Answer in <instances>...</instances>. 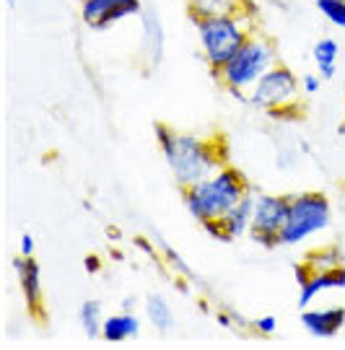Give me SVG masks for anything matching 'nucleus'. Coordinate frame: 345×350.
Instances as JSON below:
<instances>
[{
	"instance_id": "nucleus-1",
	"label": "nucleus",
	"mask_w": 345,
	"mask_h": 350,
	"mask_svg": "<svg viewBox=\"0 0 345 350\" xmlns=\"http://www.w3.org/2000/svg\"><path fill=\"white\" fill-rule=\"evenodd\" d=\"M156 140H159L161 156L166 159L174 182L182 189L216 174L223 166L221 150L210 140L197 138L192 133H177L172 127L156 125Z\"/></svg>"
},
{
	"instance_id": "nucleus-2",
	"label": "nucleus",
	"mask_w": 345,
	"mask_h": 350,
	"mask_svg": "<svg viewBox=\"0 0 345 350\" xmlns=\"http://www.w3.org/2000/svg\"><path fill=\"white\" fill-rule=\"evenodd\" d=\"M249 192V185L242 172L231 166H221L216 174L200 179L197 185L185 189V208L200 226L221 221L226 213Z\"/></svg>"
},
{
	"instance_id": "nucleus-3",
	"label": "nucleus",
	"mask_w": 345,
	"mask_h": 350,
	"mask_svg": "<svg viewBox=\"0 0 345 350\" xmlns=\"http://www.w3.org/2000/svg\"><path fill=\"white\" fill-rule=\"evenodd\" d=\"M195 29H197V42H200L203 57L208 60L213 73H218L223 65L242 50V44H244L246 39L255 34L249 8L195 21Z\"/></svg>"
},
{
	"instance_id": "nucleus-4",
	"label": "nucleus",
	"mask_w": 345,
	"mask_h": 350,
	"mask_svg": "<svg viewBox=\"0 0 345 350\" xmlns=\"http://www.w3.org/2000/svg\"><path fill=\"white\" fill-rule=\"evenodd\" d=\"M272 65H278L275 44L262 34H252L242 44V50L236 52L216 75L221 78L223 86L231 94H236L239 99H246L244 94H249L255 88V83L270 70Z\"/></svg>"
},
{
	"instance_id": "nucleus-5",
	"label": "nucleus",
	"mask_w": 345,
	"mask_h": 350,
	"mask_svg": "<svg viewBox=\"0 0 345 350\" xmlns=\"http://www.w3.org/2000/svg\"><path fill=\"white\" fill-rule=\"evenodd\" d=\"M333 218V208L330 200L320 195V192H301L291 198L288 205V218L281 231V247H296V244H304L307 239L322 234Z\"/></svg>"
},
{
	"instance_id": "nucleus-6",
	"label": "nucleus",
	"mask_w": 345,
	"mask_h": 350,
	"mask_svg": "<svg viewBox=\"0 0 345 350\" xmlns=\"http://www.w3.org/2000/svg\"><path fill=\"white\" fill-rule=\"evenodd\" d=\"M301 99V83L294 75L291 68L285 65H272L268 73L259 78L255 88L249 91V104L257 109H285V107H296Z\"/></svg>"
},
{
	"instance_id": "nucleus-7",
	"label": "nucleus",
	"mask_w": 345,
	"mask_h": 350,
	"mask_svg": "<svg viewBox=\"0 0 345 350\" xmlns=\"http://www.w3.org/2000/svg\"><path fill=\"white\" fill-rule=\"evenodd\" d=\"M288 205H291V198H285V195H257L252 226H249V239L268 250L278 247L281 244L278 237L288 218Z\"/></svg>"
},
{
	"instance_id": "nucleus-8",
	"label": "nucleus",
	"mask_w": 345,
	"mask_h": 350,
	"mask_svg": "<svg viewBox=\"0 0 345 350\" xmlns=\"http://www.w3.org/2000/svg\"><path fill=\"white\" fill-rule=\"evenodd\" d=\"M140 13H143L140 0H84L81 3V18L94 31H104L117 21L140 16Z\"/></svg>"
},
{
	"instance_id": "nucleus-9",
	"label": "nucleus",
	"mask_w": 345,
	"mask_h": 350,
	"mask_svg": "<svg viewBox=\"0 0 345 350\" xmlns=\"http://www.w3.org/2000/svg\"><path fill=\"white\" fill-rule=\"evenodd\" d=\"M301 325L309 335L320 340H330L345 327V309L343 306H327V309H311V312L304 309Z\"/></svg>"
},
{
	"instance_id": "nucleus-10",
	"label": "nucleus",
	"mask_w": 345,
	"mask_h": 350,
	"mask_svg": "<svg viewBox=\"0 0 345 350\" xmlns=\"http://www.w3.org/2000/svg\"><path fill=\"white\" fill-rule=\"evenodd\" d=\"M13 265H16V275H18V286L24 293L26 309L31 314H39L42 309V267L34 257H18Z\"/></svg>"
},
{
	"instance_id": "nucleus-11",
	"label": "nucleus",
	"mask_w": 345,
	"mask_h": 350,
	"mask_svg": "<svg viewBox=\"0 0 345 350\" xmlns=\"http://www.w3.org/2000/svg\"><path fill=\"white\" fill-rule=\"evenodd\" d=\"M345 288V270L335 267V270H324V273H311V275L298 283V306L309 309V304L317 299L324 291H343Z\"/></svg>"
},
{
	"instance_id": "nucleus-12",
	"label": "nucleus",
	"mask_w": 345,
	"mask_h": 350,
	"mask_svg": "<svg viewBox=\"0 0 345 350\" xmlns=\"http://www.w3.org/2000/svg\"><path fill=\"white\" fill-rule=\"evenodd\" d=\"M255 200H257V195L246 192L244 198L236 202L234 208L221 218L223 231L229 234L231 241L239 237H244L246 231H249V226H252V213H255Z\"/></svg>"
},
{
	"instance_id": "nucleus-13",
	"label": "nucleus",
	"mask_w": 345,
	"mask_h": 350,
	"mask_svg": "<svg viewBox=\"0 0 345 350\" xmlns=\"http://www.w3.org/2000/svg\"><path fill=\"white\" fill-rule=\"evenodd\" d=\"M140 332V319L130 309H125L120 314H112L104 319V329H101V338L107 342H125V340L138 338Z\"/></svg>"
},
{
	"instance_id": "nucleus-14",
	"label": "nucleus",
	"mask_w": 345,
	"mask_h": 350,
	"mask_svg": "<svg viewBox=\"0 0 345 350\" xmlns=\"http://www.w3.org/2000/svg\"><path fill=\"white\" fill-rule=\"evenodd\" d=\"M242 8H246V0H187V13L192 24L203 18H213V16L242 11Z\"/></svg>"
},
{
	"instance_id": "nucleus-15",
	"label": "nucleus",
	"mask_w": 345,
	"mask_h": 350,
	"mask_svg": "<svg viewBox=\"0 0 345 350\" xmlns=\"http://www.w3.org/2000/svg\"><path fill=\"white\" fill-rule=\"evenodd\" d=\"M140 21H143V52L151 57V63L156 65L164 55V29L153 11L140 13Z\"/></svg>"
},
{
	"instance_id": "nucleus-16",
	"label": "nucleus",
	"mask_w": 345,
	"mask_h": 350,
	"mask_svg": "<svg viewBox=\"0 0 345 350\" xmlns=\"http://www.w3.org/2000/svg\"><path fill=\"white\" fill-rule=\"evenodd\" d=\"M337 55H340V44H337V39L324 37L314 44L311 57H314V63H317V73L322 75V81L335 78V73H337Z\"/></svg>"
},
{
	"instance_id": "nucleus-17",
	"label": "nucleus",
	"mask_w": 345,
	"mask_h": 350,
	"mask_svg": "<svg viewBox=\"0 0 345 350\" xmlns=\"http://www.w3.org/2000/svg\"><path fill=\"white\" fill-rule=\"evenodd\" d=\"M146 317H148V322L156 327L159 332H169V329H174L172 306L166 304V299H161V296H148L146 299Z\"/></svg>"
},
{
	"instance_id": "nucleus-18",
	"label": "nucleus",
	"mask_w": 345,
	"mask_h": 350,
	"mask_svg": "<svg viewBox=\"0 0 345 350\" xmlns=\"http://www.w3.org/2000/svg\"><path fill=\"white\" fill-rule=\"evenodd\" d=\"M304 267H307L309 273H324V270L343 267V257H340V252L333 250V247H322V250L309 252L307 260H304Z\"/></svg>"
},
{
	"instance_id": "nucleus-19",
	"label": "nucleus",
	"mask_w": 345,
	"mask_h": 350,
	"mask_svg": "<svg viewBox=\"0 0 345 350\" xmlns=\"http://www.w3.org/2000/svg\"><path fill=\"white\" fill-rule=\"evenodd\" d=\"M78 319H81V327L88 338H101V329H104V312H101V304L99 301H86L78 312Z\"/></svg>"
},
{
	"instance_id": "nucleus-20",
	"label": "nucleus",
	"mask_w": 345,
	"mask_h": 350,
	"mask_svg": "<svg viewBox=\"0 0 345 350\" xmlns=\"http://www.w3.org/2000/svg\"><path fill=\"white\" fill-rule=\"evenodd\" d=\"M317 11L337 29H345V0H317Z\"/></svg>"
},
{
	"instance_id": "nucleus-21",
	"label": "nucleus",
	"mask_w": 345,
	"mask_h": 350,
	"mask_svg": "<svg viewBox=\"0 0 345 350\" xmlns=\"http://www.w3.org/2000/svg\"><path fill=\"white\" fill-rule=\"evenodd\" d=\"M298 83H301V94L304 96H314L322 86V75L320 73H307L298 78Z\"/></svg>"
},
{
	"instance_id": "nucleus-22",
	"label": "nucleus",
	"mask_w": 345,
	"mask_h": 350,
	"mask_svg": "<svg viewBox=\"0 0 345 350\" xmlns=\"http://www.w3.org/2000/svg\"><path fill=\"white\" fill-rule=\"evenodd\" d=\"M252 327L257 329L259 335H272V332L278 329V319H275L272 314H265V317H259V319H255V322H252Z\"/></svg>"
},
{
	"instance_id": "nucleus-23",
	"label": "nucleus",
	"mask_w": 345,
	"mask_h": 350,
	"mask_svg": "<svg viewBox=\"0 0 345 350\" xmlns=\"http://www.w3.org/2000/svg\"><path fill=\"white\" fill-rule=\"evenodd\" d=\"M34 237L31 234H21V244H18V250H21V257H34Z\"/></svg>"
},
{
	"instance_id": "nucleus-24",
	"label": "nucleus",
	"mask_w": 345,
	"mask_h": 350,
	"mask_svg": "<svg viewBox=\"0 0 345 350\" xmlns=\"http://www.w3.org/2000/svg\"><path fill=\"white\" fill-rule=\"evenodd\" d=\"M99 267H101L99 257H88V260H86V270H88V273H99Z\"/></svg>"
},
{
	"instance_id": "nucleus-25",
	"label": "nucleus",
	"mask_w": 345,
	"mask_h": 350,
	"mask_svg": "<svg viewBox=\"0 0 345 350\" xmlns=\"http://www.w3.org/2000/svg\"><path fill=\"white\" fill-rule=\"evenodd\" d=\"M78 3H84V0H78Z\"/></svg>"
}]
</instances>
